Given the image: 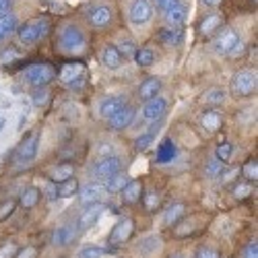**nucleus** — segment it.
Instances as JSON below:
<instances>
[{
  "mask_svg": "<svg viewBox=\"0 0 258 258\" xmlns=\"http://www.w3.org/2000/svg\"><path fill=\"white\" fill-rule=\"evenodd\" d=\"M242 50H244V46H242V41H240V44H235V48H233V50H231L227 56H229V58H235L238 54H242Z\"/></svg>",
  "mask_w": 258,
  "mask_h": 258,
  "instance_id": "6e6d98bb",
  "label": "nucleus"
},
{
  "mask_svg": "<svg viewBox=\"0 0 258 258\" xmlns=\"http://www.w3.org/2000/svg\"><path fill=\"white\" fill-rule=\"evenodd\" d=\"M97 151H99V155H101V157H105V155H114V151H112V147H110V145H107V143L99 145V149H97Z\"/></svg>",
  "mask_w": 258,
  "mask_h": 258,
  "instance_id": "864d4df0",
  "label": "nucleus"
},
{
  "mask_svg": "<svg viewBox=\"0 0 258 258\" xmlns=\"http://www.w3.org/2000/svg\"><path fill=\"white\" fill-rule=\"evenodd\" d=\"M15 254H17V246L13 242L0 246V258H15Z\"/></svg>",
  "mask_w": 258,
  "mask_h": 258,
  "instance_id": "09e8293b",
  "label": "nucleus"
},
{
  "mask_svg": "<svg viewBox=\"0 0 258 258\" xmlns=\"http://www.w3.org/2000/svg\"><path fill=\"white\" fill-rule=\"evenodd\" d=\"M39 199H41V192H39V188L31 186V188H27V190L21 192V199H19V203H21V207H23V209H33V207L39 203Z\"/></svg>",
  "mask_w": 258,
  "mask_h": 258,
  "instance_id": "a878e982",
  "label": "nucleus"
},
{
  "mask_svg": "<svg viewBox=\"0 0 258 258\" xmlns=\"http://www.w3.org/2000/svg\"><path fill=\"white\" fill-rule=\"evenodd\" d=\"M221 23H223V21H221L219 15H209V17H205L203 23H201V35H205V37L213 35L215 31L221 27Z\"/></svg>",
  "mask_w": 258,
  "mask_h": 258,
  "instance_id": "bb28decb",
  "label": "nucleus"
},
{
  "mask_svg": "<svg viewBox=\"0 0 258 258\" xmlns=\"http://www.w3.org/2000/svg\"><path fill=\"white\" fill-rule=\"evenodd\" d=\"M203 3L209 7H217V5H221V0H203Z\"/></svg>",
  "mask_w": 258,
  "mask_h": 258,
  "instance_id": "13d9d810",
  "label": "nucleus"
},
{
  "mask_svg": "<svg viewBox=\"0 0 258 258\" xmlns=\"http://www.w3.org/2000/svg\"><path fill=\"white\" fill-rule=\"evenodd\" d=\"M133 233H135V219L131 217H122L110 231V235H107V244L110 246H122L126 244L128 240L133 238Z\"/></svg>",
  "mask_w": 258,
  "mask_h": 258,
  "instance_id": "423d86ee",
  "label": "nucleus"
},
{
  "mask_svg": "<svg viewBox=\"0 0 258 258\" xmlns=\"http://www.w3.org/2000/svg\"><path fill=\"white\" fill-rule=\"evenodd\" d=\"M15 258H37V248H35V246H25V248H21V250H17Z\"/></svg>",
  "mask_w": 258,
  "mask_h": 258,
  "instance_id": "de8ad7c7",
  "label": "nucleus"
},
{
  "mask_svg": "<svg viewBox=\"0 0 258 258\" xmlns=\"http://www.w3.org/2000/svg\"><path fill=\"white\" fill-rule=\"evenodd\" d=\"M17 27H19V23H17V17H15L13 13L5 15V17H0V41L7 39Z\"/></svg>",
  "mask_w": 258,
  "mask_h": 258,
  "instance_id": "cd10ccee",
  "label": "nucleus"
},
{
  "mask_svg": "<svg viewBox=\"0 0 258 258\" xmlns=\"http://www.w3.org/2000/svg\"><path fill=\"white\" fill-rule=\"evenodd\" d=\"M75 176V167L71 163H58L56 167L50 169V182L54 184H62V182H67Z\"/></svg>",
  "mask_w": 258,
  "mask_h": 258,
  "instance_id": "b1692460",
  "label": "nucleus"
},
{
  "mask_svg": "<svg viewBox=\"0 0 258 258\" xmlns=\"http://www.w3.org/2000/svg\"><path fill=\"white\" fill-rule=\"evenodd\" d=\"M174 157H176V145L167 139V141H163V143L159 145V149H157V161H159V163H167V161H171Z\"/></svg>",
  "mask_w": 258,
  "mask_h": 258,
  "instance_id": "c756f323",
  "label": "nucleus"
},
{
  "mask_svg": "<svg viewBox=\"0 0 258 258\" xmlns=\"http://www.w3.org/2000/svg\"><path fill=\"white\" fill-rule=\"evenodd\" d=\"M7 126V120L5 118H0V133H3V128Z\"/></svg>",
  "mask_w": 258,
  "mask_h": 258,
  "instance_id": "bf43d9fd",
  "label": "nucleus"
},
{
  "mask_svg": "<svg viewBox=\"0 0 258 258\" xmlns=\"http://www.w3.org/2000/svg\"><path fill=\"white\" fill-rule=\"evenodd\" d=\"M71 89H83L85 87V79H81V81H77V83H73V85H69Z\"/></svg>",
  "mask_w": 258,
  "mask_h": 258,
  "instance_id": "4d7b16f0",
  "label": "nucleus"
},
{
  "mask_svg": "<svg viewBox=\"0 0 258 258\" xmlns=\"http://www.w3.org/2000/svg\"><path fill=\"white\" fill-rule=\"evenodd\" d=\"M120 197H122V201H124L126 205L139 203L141 197H143V184H141L139 180H128V184H126V186L122 188V192H120Z\"/></svg>",
  "mask_w": 258,
  "mask_h": 258,
  "instance_id": "412c9836",
  "label": "nucleus"
},
{
  "mask_svg": "<svg viewBox=\"0 0 258 258\" xmlns=\"http://www.w3.org/2000/svg\"><path fill=\"white\" fill-rule=\"evenodd\" d=\"M85 71H87V67H85L83 62L73 60V62L62 64V69H60V79L67 83V85H73V83L85 79Z\"/></svg>",
  "mask_w": 258,
  "mask_h": 258,
  "instance_id": "9b49d317",
  "label": "nucleus"
},
{
  "mask_svg": "<svg viewBox=\"0 0 258 258\" xmlns=\"http://www.w3.org/2000/svg\"><path fill=\"white\" fill-rule=\"evenodd\" d=\"M17 60H21V52L17 48H7L0 52V69H5V67H11V64H15Z\"/></svg>",
  "mask_w": 258,
  "mask_h": 258,
  "instance_id": "f704fd0d",
  "label": "nucleus"
},
{
  "mask_svg": "<svg viewBox=\"0 0 258 258\" xmlns=\"http://www.w3.org/2000/svg\"><path fill=\"white\" fill-rule=\"evenodd\" d=\"M133 120H135V107L124 105L122 110L118 114H114L107 122H110L112 131H124V128H128V126L133 124Z\"/></svg>",
  "mask_w": 258,
  "mask_h": 258,
  "instance_id": "a211bd4d",
  "label": "nucleus"
},
{
  "mask_svg": "<svg viewBox=\"0 0 258 258\" xmlns=\"http://www.w3.org/2000/svg\"><path fill=\"white\" fill-rule=\"evenodd\" d=\"M165 110H167V101L157 95V97H153V99L145 101V105H143V118H145V120L159 122V120L163 118Z\"/></svg>",
  "mask_w": 258,
  "mask_h": 258,
  "instance_id": "f8f14e48",
  "label": "nucleus"
},
{
  "mask_svg": "<svg viewBox=\"0 0 258 258\" xmlns=\"http://www.w3.org/2000/svg\"><path fill=\"white\" fill-rule=\"evenodd\" d=\"M141 199H143V203H145V209H147V211H155V209L159 207V201H161L157 190H147Z\"/></svg>",
  "mask_w": 258,
  "mask_h": 258,
  "instance_id": "4c0bfd02",
  "label": "nucleus"
},
{
  "mask_svg": "<svg viewBox=\"0 0 258 258\" xmlns=\"http://www.w3.org/2000/svg\"><path fill=\"white\" fill-rule=\"evenodd\" d=\"M169 258H186L184 254H174V256H169Z\"/></svg>",
  "mask_w": 258,
  "mask_h": 258,
  "instance_id": "052dcab7",
  "label": "nucleus"
},
{
  "mask_svg": "<svg viewBox=\"0 0 258 258\" xmlns=\"http://www.w3.org/2000/svg\"><path fill=\"white\" fill-rule=\"evenodd\" d=\"M79 203L83 207H89V205H97L101 203L103 195H105V186L101 184H87L85 188H79Z\"/></svg>",
  "mask_w": 258,
  "mask_h": 258,
  "instance_id": "9d476101",
  "label": "nucleus"
},
{
  "mask_svg": "<svg viewBox=\"0 0 258 258\" xmlns=\"http://www.w3.org/2000/svg\"><path fill=\"white\" fill-rule=\"evenodd\" d=\"M44 3H50V0H44Z\"/></svg>",
  "mask_w": 258,
  "mask_h": 258,
  "instance_id": "680f3d73",
  "label": "nucleus"
},
{
  "mask_svg": "<svg viewBox=\"0 0 258 258\" xmlns=\"http://www.w3.org/2000/svg\"><path fill=\"white\" fill-rule=\"evenodd\" d=\"M235 44H240V35L233 29H225L217 39H215V52L227 56L235 48Z\"/></svg>",
  "mask_w": 258,
  "mask_h": 258,
  "instance_id": "2eb2a0df",
  "label": "nucleus"
},
{
  "mask_svg": "<svg viewBox=\"0 0 258 258\" xmlns=\"http://www.w3.org/2000/svg\"><path fill=\"white\" fill-rule=\"evenodd\" d=\"M159 39L167 46H178V44H182V31L176 27H165L159 33Z\"/></svg>",
  "mask_w": 258,
  "mask_h": 258,
  "instance_id": "7c9ffc66",
  "label": "nucleus"
},
{
  "mask_svg": "<svg viewBox=\"0 0 258 258\" xmlns=\"http://www.w3.org/2000/svg\"><path fill=\"white\" fill-rule=\"evenodd\" d=\"M13 211H15V201H7V203L0 205V221H5L7 217H11Z\"/></svg>",
  "mask_w": 258,
  "mask_h": 258,
  "instance_id": "49530a36",
  "label": "nucleus"
},
{
  "mask_svg": "<svg viewBox=\"0 0 258 258\" xmlns=\"http://www.w3.org/2000/svg\"><path fill=\"white\" fill-rule=\"evenodd\" d=\"M126 184H128V176L116 174L110 180H105V192H110V195H118V192H122V188Z\"/></svg>",
  "mask_w": 258,
  "mask_h": 258,
  "instance_id": "2f4dec72",
  "label": "nucleus"
},
{
  "mask_svg": "<svg viewBox=\"0 0 258 258\" xmlns=\"http://www.w3.org/2000/svg\"><path fill=\"white\" fill-rule=\"evenodd\" d=\"M89 23L97 29H105L107 25L112 23V9L105 7V5H99V7H93L91 13H89Z\"/></svg>",
  "mask_w": 258,
  "mask_h": 258,
  "instance_id": "f3484780",
  "label": "nucleus"
},
{
  "mask_svg": "<svg viewBox=\"0 0 258 258\" xmlns=\"http://www.w3.org/2000/svg\"><path fill=\"white\" fill-rule=\"evenodd\" d=\"M205 101L207 103H213V105H219V103H223L225 101V91L223 89H209L207 93H205Z\"/></svg>",
  "mask_w": 258,
  "mask_h": 258,
  "instance_id": "a19ab883",
  "label": "nucleus"
},
{
  "mask_svg": "<svg viewBox=\"0 0 258 258\" xmlns=\"http://www.w3.org/2000/svg\"><path fill=\"white\" fill-rule=\"evenodd\" d=\"M205 174H207V178H211V180H215V178H221L223 174H225V163H221L219 159H209L207 161V165H205Z\"/></svg>",
  "mask_w": 258,
  "mask_h": 258,
  "instance_id": "473e14b6",
  "label": "nucleus"
},
{
  "mask_svg": "<svg viewBox=\"0 0 258 258\" xmlns=\"http://www.w3.org/2000/svg\"><path fill=\"white\" fill-rule=\"evenodd\" d=\"M184 215H186V205L184 203H176V205H171L163 211V217H161V225L163 227H174L178 225L182 219H184Z\"/></svg>",
  "mask_w": 258,
  "mask_h": 258,
  "instance_id": "6ab92c4d",
  "label": "nucleus"
},
{
  "mask_svg": "<svg viewBox=\"0 0 258 258\" xmlns=\"http://www.w3.org/2000/svg\"><path fill=\"white\" fill-rule=\"evenodd\" d=\"M58 44H60V50L67 52V54H79L85 50V33L77 27V25H64L60 29V35H58Z\"/></svg>",
  "mask_w": 258,
  "mask_h": 258,
  "instance_id": "7ed1b4c3",
  "label": "nucleus"
},
{
  "mask_svg": "<svg viewBox=\"0 0 258 258\" xmlns=\"http://www.w3.org/2000/svg\"><path fill=\"white\" fill-rule=\"evenodd\" d=\"M161 91V81L157 79V77H149V79H145L141 85H139V97L143 99V101H149V99H153V97H157V93Z\"/></svg>",
  "mask_w": 258,
  "mask_h": 258,
  "instance_id": "aec40b11",
  "label": "nucleus"
},
{
  "mask_svg": "<svg viewBox=\"0 0 258 258\" xmlns=\"http://www.w3.org/2000/svg\"><path fill=\"white\" fill-rule=\"evenodd\" d=\"M116 50L120 52V56H122V58H133V56H135V52H137V46H135V41L124 39V41H118Z\"/></svg>",
  "mask_w": 258,
  "mask_h": 258,
  "instance_id": "ea45409f",
  "label": "nucleus"
},
{
  "mask_svg": "<svg viewBox=\"0 0 258 258\" xmlns=\"http://www.w3.org/2000/svg\"><path fill=\"white\" fill-rule=\"evenodd\" d=\"M37 147H39V133H31L23 139V143L17 149V161L19 163H31L37 155Z\"/></svg>",
  "mask_w": 258,
  "mask_h": 258,
  "instance_id": "0eeeda50",
  "label": "nucleus"
},
{
  "mask_svg": "<svg viewBox=\"0 0 258 258\" xmlns=\"http://www.w3.org/2000/svg\"><path fill=\"white\" fill-rule=\"evenodd\" d=\"M103 256H105V250L99 246H85L77 252V258H103Z\"/></svg>",
  "mask_w": 258,
  "mask_h": 258,
  "instance_id": "58836bf2",
  "label": "nucleus"
},
{
  "mask_svg": "<svg viewBox=\"0 0 258 258\" xmlns=\"http://www.w3.org/2000/svg\"><path fill=\"white\" fill-rule=\"evenodd\" d=\"M77 233H79V229H77V225H73V223L60 225V227L52 233V244L58 246V248H64V246L73 244V240L77 238Z\"/></svg>",
  "mask_w": 258,
  "mask_h": 258,
  "instance_id": "dca6fc26",
  "label": "nucleus"
},
{
  "mask_svg": "<svg viewBox=\"0 0 258 258\" xmlns=\"http://www.w3.org/2000/svg\"><path fill=\"white\" fill-rule=\"evenodd\" d=\"M231 153H233V145L231 143H221L215 149V159H219L221 163H227L231 159Z\"/></svg>",
  "mask_w": 258,
  "mask_h": 258,
  "instance_id": "e433bc0d",
  "label": "nucleus"
},
{
  "mask_svg": "<svg viewBox=\"0 0 258 258\" xmlns=\"http://www.w3.org/2000/svg\"><path fill=\"white\" fill-rule=\"evenodd\" d=\"M50 21L46 17H35V19H29L25 21L23 25L19 27V39L21 44H37V41H41L48 33H50Z\"/></svg>",
  "mask_w": 258,
  "mask_h": 258,
  "instance_id": "f257e3e1",
  "label": "nucleus"
},
{
  "mask_svg": "<svg viewBox=\"0 0 258 258\" xmlns=\"http://www.w3.org/2000/svg\"><path fill=\"white\" fill-rule=\"evenodd\" d=\"M244 258H258V244L256 242H250L244 248Z\"/></svg>",
  "mask_w": 258,
  "mask_h": 258,
  "instance_id": "8fccbe9b",
  "label": "nucleus"
},
{
  "mask_svg": "<svg viewBox=\"0 0 258 258\" xmlns=\"http://www.w3.org/2000/svg\"><path fill=\"white\" fill-rule=\"evenodd\" d=\"M137 250H139L141 256H153L155 252L161 250V238H159V235H155V233L145 235V238L139 242Z\"/></svg>",
  "mask_w": 258,
  "mask_h": 258,
  "instance_id": "5701e85b",
  "label": "nucleus"
},
{
  "mask_svg": "<svg viewBox=\"0 0 258 258\" xmlns=\"http://www.w3.org/2000/svg\"><path fill=\"white\" fill-rule=\"evenodd\" d=\"M153 3H155V7H157L159 11H165L171 3H174V0H153Z\"/></svg>",
  "mask_w": 258,
  "mask_h": 258,
  "instance_id": "5fc2aeb1",
  "label": "nucleus"
},
{
  "mask_svg": "<svg viewBox=\"0 0 258 258\" xmlns=\"http://www.w3.org/2000/svg\"><path fill=\"white\" fill-rule=\"evenodd\" d=\"M231 93L235 97H250L256 93V71L244 69L231 77Z\"/></svg>",
  "mask_w": 258,
  "mask_h": 258,
  "instance_id": "20e7f679",
  "label": "nucleus"
},
{
  "mask_svg": "<svg viewBox=\"0 0 258 258\" xmlns=\"http://www.w3.org/2000/svg\"><path fill=\"white\" fill-rule=\"evenodd\" d=\"M56 77V69L48 62H35L23 69V81L31 87H46V85Z\"/></svg>",
  "mask_w": 258,
  "mask_h": 258,
  "instance_id": "f03ea898",
  "label": "nucleus"
},
{
  "mask_svg": "<svg viewBox=\"0 0 258 258\" xmlns=\"http://www.w3.org/2000/svg\"><path fill=\"white\" fill-rule=\"evenodd\" d=\"M133 58H135V64L139 69H149L155 62V52L149 50V48H143V50H137Z\"/></svg>",
  "mask_w": 258,
  "mask_h": 258,
  "instance_id": "c85d7f7f",
  "label": "nucleus"
},
{
  "mask_svg": "<svg viewBox=\"0 0 258 258\" xmlns=\"http://www.w3.org/2000/svg\"><path fill=\"white\" fill-rule=\"evenodd\" d=\"M221 124H223V118H221V114L217 110H209V112H205L201 116V126L209 133H217L221 128Z\"/></svg>",
  "mask_w": 258,
  "mask_h": 258,
  "instance_id": "393cba45",
  "label": "nucleus"
},
{
  "mask_svg": "<svg viewBox=\"0 0 258 258\" xmlns=\"http://www.w3.org/2000/svg\"><path fill=\"white\" fill-rule=\"evenodd\" d=\"M44 192H46V197H48L50 201H56V199H58V186H56L54 182H50Z\"/></svg>",
  "mask_w": 258,
  "mask_h": 258,
  "instance_id": "3c124183",
  "label": "nucleus"
},
{
  "mask_svg": "<svg viewBox=\"0 0 258 258\" xmlns=\"http://www.w3.org/2000/svg\"><path fill=\"white\" fill-rule=\"evenodd\" d=\"M153 17V7L149 0H133L131 9H128V19L135 25H145L149 19Z\"/></svg>",
  "mask_w": 258,
  "mask_h": 258,
  "instance_id": "6e6552de",
  "label": "nucleus"
},
{
  "mask_svg": "<svg viewBox=\"0 0 258 258\" xmlns=\"http://www.w3.org/2000/svg\"><path fill=\"white\" fill-rule=\"evenodd\" d=\"M101 213H103V205L97 203V205H89L87 209H85L81 213V217L77 221V229L79 231H87L89 227H93L97 223V219L101 217Z\"/></svg>",
  "mask_w": 258,
  "mask_h": 258,
  "instance_id": "ddd939ff",
  "label": "nucleus"
},
{
  "mask_svg": "<svg viewBox=\"0 0 258 258\" xmlns=\"http://www.w3.org/2000/svg\"><path fill=\"white\" fill-rule=\"evenodd\" d=\"M122 62H124V58L120 56V52L116 50V46H105L101 50V64H103L105 69L116 71V69L122 67Z\"/></svg>",
  "mask_w": 258,
  "mask_h": 258,
  "instance_id": "4be33fe9",
  "label": "nucleus"
},
{
  "mask_svg": "<svg viewBox=\"0 0 258 258\" xmlns=\"http://www.w3.org/2000/svg\"><path fill=\"white\" fill-rule=\"evenodd\" d=\"M31 101H33V105H37V107L48 105V101H50V91H48L46 87H35L33 93H31Z\"/></svg>",
  "mask_w": 258,
  "mask_h": 258,
  "instance_id": "c9c22d12",
  "label": "nucleus"
},
{
  "mask_svg": "<svg viewBox=\"0 0 258 258\" xmlns=\"http://www.w3.org/2000/svg\"><path fill=\"white\" fill-rule=\"evenodd\" d=\"M252 186L250 184H238V186H235L233 188V197L235 199H238V201H244V199H248L250 195H252Z\"/></svg>",
  "mask_w": 258,
  "mask_h": 258,
  "instance_id": "c03bdc74",
  "label": "nucleus"
},
{
  "mask_svg": "<svg viewBox=\"0 0 258 258\" xmlns=\"http://www.w3.org/2000/svg\"><path fill=\"white\" fill-rule=\"evenodd\" d=\"M11 7H13V0H0V17H5L11 13Z\"/></svg>",
  "mask_w": 258,
  "mask_h": 258,
  "instance_id": "603ef678",
  "label": "nucleus"
},
{
  "mask_svg": "<svg viewBox=\"0 0 258 258\" xmlns=\"http://www.w3.org/2000/svg\"><path fill=\"white\" fill-rule=\"evenodd\" d=\"M124 105H126V97H122V95H110V97L101 99V103H99V116L105 118V120H110L114 114H118L122 110Z\"/></svg>",
  "mask_w": 258,
  "mask_h": 258,
  "instance_id": "4468645a",
  "label": "nucleus"
},
{
  "mask_svg": "<svg viewBox=\"0 0 258 258\" xmlns=\"http://www.w3.org/2000/svg\"><path fill=\"white\" fill-rule=\"evenodd\" d=\"M244 176H246L248 182H256V178H258V163H256V159H248V161H246V165H244Z\"/></svg>",
  "mask_w": 258,
  "mask_h": 258,
  "instance_id": "37998d69",
  "label": "nucleus"
},
{
  "mask_svg": "<svg viewBox=\"0 0 258 258\" xmlns=\"http://www.w3.org/2000/svg\"><path fill=\"white\" fill-rule=\"evenodd\" d=\"M195 258H221V254L215 248H211V246H201L195 252Z\"/></svg>",
  "mask_w": 258,
  "mask_h": 258,
  "instance_id": "a18cd8bd",
  "label": "nucleus"
},
{
  "mask_svg": "<svg viewBox=\"0 0 258 258\" xmlns=\"http://www.w3.org/2000/svg\"><path fill=\"white\" fill-rule=\"evenodd\" d=\"M153 141H155V135H151V133L141 135V137H137V141H135V149H137L139 153H143V151H147V149L153 145Z\"/></svg>",
  "mask_w": 258,
  "mask_h": 258,
  "instance_id": "79ce46f5",
  "label": "nucleus"
},
{
  "mask_svg": "<svg viewBox=\"0 0 258 258\" xmlns=\"http://www.w3.org/2000/svg\"><path fill=\"white\" fill-rule=\"evenodd\" d=\"M122 171V157L118 155H105V157H99L93 167H91V174L97 178V180H110L112 176L120 174Z\"/></svg>",
  "mask_w": 258,
  "mask_h": 258,
  "instance_id": "39448f33",
  "label": "nucleus"
},
{
  "mask_svg": "<svg viewBox=\"0 0 258 258\" xmlns=\"http://www.w3.org/2000/svg\"><path fill=\"white\" fill-rule=\"evenodd\" d=\"M165 21H167V25L169 27H180V25H184V21H186V17H188V7L182 3V0H174L165 11Z\"/></svg>",
  "mask_w": 258,
  "mask_h": 258,
  "instance_id": "1a4fd4ad",
  "label": "nucleus"
},
{
  "mask_svg": "<svg viewBox=\"0 0 258 258\" xmlns=\"http://www.w3.org/2000/svg\"><path fill=\"white\" fill-rule=\"evenodd\" d=\"M77 192H79V182L75 178L58 184V199H71V197L77 195Z\"/></svg>",
  "mask_w": 258,
  "mask_h": 258,
  "instance_id": "72a5a7b5",
  "label": "nucleus"
}]
</instances>
